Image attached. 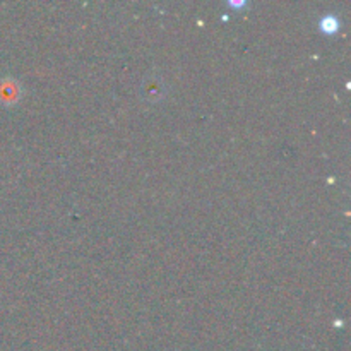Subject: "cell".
I'll list each match as a JSON object with an SVG mask.
<instances>
[{
	"label": "cell",
	"mask_w": 351,
	"mask_h": 351,
	"mask_svg": "<svg viewBox=\"0 0 351 351\" xmlns=\"http://www.w3.org/2000/svg\"><path fill=\"white\" fill-rule=\"evenodd\" d=\"M321 29L324 31V33H328V34L336 33V31L339 29L338 17H335V16L322 17V19H321Z\"/></svg>",
	"instance_id": "6da1fadb"
}]
</instances>
